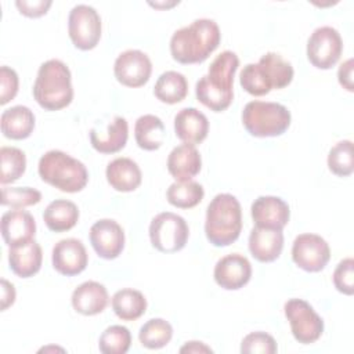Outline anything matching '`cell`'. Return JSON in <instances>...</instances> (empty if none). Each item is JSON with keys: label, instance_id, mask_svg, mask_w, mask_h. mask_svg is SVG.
<instances>
[{"label": "cell", "instance_id": "cell-18", "mask_svg": "<svg viewBox=\"0 0 354 354\" xmlns=\"http://www.w3.org/2000/svg\"><path fill=\"white\" fill-rule=\"evenodd\" d=\"M35 234L36 221L29 212L14 209L1 216V236L7 246L25 245L35 239Z\"/></svg>", "mask_w": 354, "mask_h": 354}, {"label": "cell", "instance_id": "cell-26", "mask_svg": "<svg viewBox=\"0 0 354 354\" xmlns=\"http://www.w3.org/2000/svg\"><path fill=\"white\" fill-rule=\"evenodd\" d=\"M1 133L11 140L28 138L35 129V115L25 105H15L6 109L0 118Z\"/></svg>", "mask_w": 354, "mask_h": 354}, {"label": "cell", "instance_id": "cell-2", "mask_svg": "<svg viewBox=\"0 0 354 354\" xmlns=\"http://www.w3.org/2000/svg\"><path fill=\"white\" fill-rule=\"evenodd\" d=\"M221 33L217 22L199 18L177 29L170 39V54L180 64H201L218 47Z\"/></svg>", "mask_w": 354, "mask_h": 354}, {"label": "cell", "instance_id": "cell-19", "mask_svg": "<svg viewBox=\"0 0 354 354\" xmlns=\"http://www.w3.org/2000/svg\"><path fill=\"white\" fill-rule=\"evenodd\" d=\"M71 300L76 313L82 315H97L106 308L109 296L102 283L86 281L73 290Z\"/></svg>", "mask_w": 354, "mask_h": 354}, {"label": "cell", "instance_id": "cell-12", "mask_svg": "<svg viewBox=\"0 0 354 354\" xmlns=\"http://www.w3.org/2000/svg\"><path fill=\"white\" fill-rule=\"evenodd\" d=\"M292 259L299 268L307 272H318L328 264L330 249L321 235L304 232L293 241Z\"/></svg>", "mask_w": 354, "mask_h": 354}, {"label": "cell", "instance_id": "cell-40", "mask_svg": "<svg viewBox=\"0 0 354 354\" xmlns=\"http://www.w3.org/2000/svg\"><path fill=\"white\" fill-rule=\"evenodd\" d=\"M51 4H53L51 0H33V1L17 0L15 1V6L19 10V12L29 18H39L44 15L51 7Z\"/></svg>", "mask_w": 354, "mask_h": 354}, {"label": "cell", "instance_id": "cell-25", "mask_svg": "<svg viewBox=\"0 0 354 354\" xmlns=\"http://www.w3.org/2000/svg\"><path fill=\"white\" fill-rule=\"evenodd\" d=\"M41 246L33 239L25 245L12 246L8 250L10 270L19 278H30L41 267Z\"/></svg>", "mask_w": 354, "mask_h": 354}, {"label": "cell", "instance_id": "cell-4", "mask_svg": "<svg viewBox=\"0 0 354 354\" xmlns=\"http://www.w3.org/2000/svg\"><path fill=\"white\" fill-rule=\"evenodd\" d=\"M33 98L46 111L66 108L73 100L72 75L66 64L59 59H48L39 66L32 88Z\"/></svg>", "mask_w": 354, "mask_h": 354}, {"label": "cell", "instance_id": "cell-39", "mask_svg": "<svg viewBox=\"0 0 354 354\" xmlns=\"http://www.w3.org/2000/svg\"><path fill=\"white\" fill-rule=\"evenodd\" d=\"M18 86H19V79L17 72L10 66L3 65L0 68V104L1 105H6L11 100H14V97L18 93Z\"/></svg>", "mask_w": 354, "mask_h": 354}, {"label": "cell", "instance_id": "cell-41", "mask_svg": "<svg viewBox=\"0 0 354 354\" xmlns=\"http://www.w3.org/2000/svg\"><path fill=\"white\" fill-rule=\"evenodd\" d=\"M353 69H354V59L348 58L344 62H342V65L339 66V71H337V80H339L340 86H343V88H346L347 91L354 90Z\"/></svg>", "mask_w": 354, "mask_h": 354}, {"label": "cell", "instance_id": "cell-20", "mask_svg": "<svg viewBox=\"0 0 354 354\" xmlns=\"http://www.w3.org/2000/svg\"><path fill=\"white\" fill-rule=\"evenodd\" d=\"M283 249L282 230L253 227L249 234V250L260 263H271L279 257Z\"/></svg>", "mask_w": 354, "mask_h": 354}, {"label": "cell", "instance_id": "cell-29", "mask_svg": "<svg viewBox=\"0 0 354 354\" xmlns=\"http://www.w3.org/2000/svg\"><path fill=\"white\" fill-rule=\"evenodd\" d=\"M155 97L165 104L181 102L188 94V82L185 76L177 71L163 72L153 87Z\"/></svg>", "mask_w": 354, "mask_h": 354}, {"label": "cell", "instance_id": "cell-5", "mask_svg": "<svg viewBox=\"0 0 354 354\" xmlns=\"http://www.w3.org/2000/svg\"><path fill=\"white\" fill-rule=\"evenodd\" d=\"M242 230V209L231 194H217L206 209L205 234L213 246L234 243Z\"/></svg>", "mask_w": 354, "mask_h": 354}, {"label": "cell", "instance_id": "cell-13", "mask_svg": "<svg viewBox=\"0 0 354 354\" xmlns=\"http://www.w3.org/2000/svg\"><path fill=\"white\" fill-rule=\"evenodd\" d=\"M113 73L119 83L126 87L144 86L152 73L149 57L141 50H126L118 55L113 65Z\"/></svg>", "mask_w": 354, "mask_h": 354}, {"label": "cell", "instance_id": "cell-9", "mask_svg": "<svg viewBox=\"0 0 354 354\" xmlns=\"http://www.w3.org/2000/svg\"><path fill=\"white\" fill-rule=\"evenodd\" d=\"M293 337L301 344L317 342L324 332V321L303 299H289L283 306Z\"/></svg>", "mask_w": 354, "mask_h": 354}, {"label": "cell", "instance_id": "cell-36", "mask_svg": "<svg viewBox=\"0 0 354 354\" xmlns=\"http://www.w3.org/2000/svg\"><path fill=\"white\" fill-rule=\"evenodd\" d=\"M41 201V192L30 187H7L1 188V205L12 209L33 206Z\"/></svg>", "mask_w": 354, "mask_h": 354}, {"label": "cell", "instance_id": "cell-6", "mask_svg": "<svg viewBox=\"0 0 354 354\" xmlns=\"http://www.w3.org/2000/svg\"><path fill=\"white\" fill-rule=\"evenodd\" d=\"M37 171L40 178L62 192H79L88 181L86 166L64 151H47L39 159Z\"/></svg>", "mask_w": 354, "mask_h": 354}, {"label": "cell", "instance_id": "cell-28", "mask_svg": "<svg viewBox=\"0 0 354 354\" xmlns=\"http://www.w3.org/2000/svg\"><path fill=\"white\" fill-rule=\"evenodd\" d=\"M43 220L47 228L54 232L69 231L79 220V209L68 199H55L44 209Z\"/></svg>", "mask_w": 354, "mask_h": 354}, {"label": "cell", "instance_id": "cell-32", "mask_svg": "<svg viewBox=\"0 0 354 354\" xmlns=\"http://www.w3.org/2000/svg\"><path fill=\"white\" fill-rule=\"evenodd\" d=\"M171 337L173 328L163 318H151L140 328L138 332L140 343L149 350H158L165 347L171 340Z\"/></svg>", "mask_w": 354, "mask_h": 354}, {"label": "cell", "instance_id": "cell-17", "mask_svg": "<svg viewBox=\"0 0 354 354\" xmlns=\"http://www.w3.org/2000/svg\"><path fill=\"white\" fill-rule=\"evenodd\" d=\"M252 218L256 227L282 230L290 217L289 205L279 196L264 195L254 199L250 206Z\"/></svg>", "mask_w": 354, "mask_h": 354}, {"label": "cell", "instance_id": "cell-21", "mask_svg": "<svg viewBox=\"0 0 354 354\" xmlns=\"http://www.w3.org/2000/svg\"><path fill=\"white\" fill-rule=\"evenodd\" d=\"M174 131L183 142L195 145L207 137L209 120L196 108H183L174 116Z\"/></svg>", "mask_w": 354, "mask_h": 354}, {"label": "cell", "instance_id": "cell-7", "mask_svg": "<svg viewBox=\"0 0 354 354\" xmlns=\"http://www.w3.org/2000/svg\"><path fill=\"white\" fill-rule=\"evenodd\" d=\"M290 112L278 102L250 101L242 111V123L253 137H277L290 126Z\"/></svg>", "mask_w": 354, "mask_h": 354}, {"label": "cell", "instance_id": "cell-1", "mask_svg": "<svg viewBox=\"0 0 354 354\" xmlns=\"http://www.w3.org/2000/svg\"><path fill=\"white\" fill-rule=\"evenodd\" d=\"M238 66L239 58L234 51L220 53L212 61L207 73L196 82L198 101L213 112L225 111L234 100V76Z\"/></svg>", "mask_w": 354, "mask_h": 354}, {"label": "cell", "instance_id": "cell-43", "mask_svg": "<svg viewBox=\"0 0 354 354\" xmlns=\"http://www.w3.org/2000/svg\"><path fill=\"white\" fill-rule=\"evenodd\" d=\"M180 353H213V350L202 342L192 340V342H187L180 348Z\"/></svg>", "mask_w": 354, "mask_h": 354}, {"label": "cell", "instance_id": "cell-27", "mask_svg": "<svg viewBox=\"0 0 354 354\" xmlns=\"http://www.w3.org/2000/svg\"><path fill=\"white\" fill-rule=\"evenodd\" d=\"M134 137L137 145L144 151H156L166 138L165 124L155 115H142L136 120Z\"/></svg>", "mask_w": 354, "mask_h": 354}, {"label": "cell", "instance_id": "cell-23", "mask_svg": "<svg viewBox=\"0 0 354 354\" xmlns=\"http://www.w3.org/2000/svg\"><path fill=\"white\" fill-rule=\"evenodd\" d=\"M129 138V123L123 116H115L104 131L90 130L91 147L100 153H115L124 148Z\"/></svg>", "mask_w": 354, "mask_h": 354}, {"label": "cell", "instance_id": "cell-8", "mask_svg": "<svg viewBox=\"0 0 354 354\" xmlns=\"http://www.w3.org/2000/svg\"><path fill=\"white\" fill-rule=\"evenodd\" d=\"M189 236L187 221L171 212L156 214L149 224V239L152 246L162 253L181 250Z\"/></svg>", "mask_w": 354, "mask_h": 354}, {"label": "cell", "instance_id": "cell-22", "mask_svg": "<svg viewBox=\"0 0 354 354\" xmlns=\"http://www.w3.org/2000/svg\"><path fill=\"white\" fill-rule=\"evenodd\" d=\"M201 153L192 144H180L167 156V170L176 181L191 180L201 171Z\"/></svg>", "mask_w": 354, "mask_h": 354}, {"label": "cell", "instance_id": "cell-42", "mask_svg": "<svg viewBox=\"0 0 354 354\" xmlns=\"http://www.w3.org/2000/svg\"><path fill=\"white\" fill-rule=\"evenodd\" d=\"M15 301V288L11 282L1 278V311L7 310Z\"/></svg>", "mask_w": 354, "mask_h": 354}, {"label": "cell", "instance_id": "cell-33", "mask_svg": "<svg viewBox=\"0 0 354 354\" xmlns=\"http://www.w3.org/2000/svg\"><path fill=\"white\" fill-rule=\"evenodd\" d=\"M0 160H1V185L12 184L26 170V156L24 151L15 147H1L0 148Z\"/></svg>", "mask_w": 354, "mask_h": 354}, {"label": "cell", "instance_id": "cell-30", "mask_svg": "<svg viewBox=\"0 0 354 354\" xmlns=\"http://www.w3.org/2000/svg\"><path fill=\"white\" fill-rule=\"evenodd\" d=\"M112 310L122 321H134L145 313L147 299L140 290L124 288L112 296Z\"/></svg>", "mask_w": 354, "mask_h": 354}, {"label": "cell", "instance_id": "cell-15", "mask_svg": "<svg viewBox=\"0 0 354 354\" xmlns=\"http://www.w3.org/2000/svg\"><path fill=\"white\" fill-rule=\"evenodd\" d=\"M51 261L57 272L65 277H73L86 270L88 254L80 239L65 238L54 245Z\"/></svg>", "mask_w": 354, "mask_h": 354}, {"label": "cell", "instance_id": "cell-31", "mask_svg": "<svg viewBox=\"0 0 354 354\" xmlns=\"http://www.w3.org/2000/svg\"><path fill=\"white\" fill-rule=\"evenodd\" d=\"M203 187L192 180L176 181L166 191L167 202L178 209L195 207L203 199Z\"/></svg>", "mask_w": 354, "mask_h": 354}, {"label": "cell", "instance_id": "cell-16", "mask_svg": "<svg viewBox=\"0 0 354 354\" xmlns=\"http://www.w3.org/2000/svg\"><path fill=\"white\" fill-rule=\"evenodd\" d=\"M213 277L216 283L223 289L238 290L250 281L252 264L245 256L231 253L216 263Z\"/></svg>", "mask_w": 354, "mask_h": 354}, {"label": "cell", "instance_id": "cell-24", "mask_svg": "<svg viewBox=\"0 0 354 354\" xmlns=\"http://www.w3.org/2000/svg\"><path fill=\"white\" fill-rule=\"evenodd\" d=\"M106 181L119 192H131L140 187L142 173L140 166L130 158H116L108 163Z\"/></svg>", "mask_w": 354, "mask_h": 354}, {"label": "cell", "instance_id": "cell-10", "mask_svg": "<svg viewBox=\"0 0 354 354\" xmlns=\"http://www.w3.org/2000/svg\"><path fill=\"white\" fill-rule=\"evenodd\" d=\"M101 17L87 4H77L69 11L68 33L73 46L87 51L94 48L101 39Z\"/></svg>", "mask_w": 354, "mask_h": 354}, {"label": "cell", "instance_id": "cell-14", "mask_svg": "<svg viewBox=\"0 0 354 354\" xmlns=\"http://www.w3.org/2000/svg\"><path fill=\"white\" fill-rule=\"evenodd\" d=\"M90 243L100 257L113 260L124 248L123 228L112 218H101L90 228Z\"/></svg>", "mask_w": 354, "mask_h": 354}, {"label": "cell", "instance_id": "cell-35", "mask_svg": "<svg viewBox=\"0 0 354 354\" xmlns=\"http://www.w3.org/2000/svg\"><path fill=\"white\" fill-rule=\"evenodd\" d=\"M328 167L339 177H347L353 173V142L350 140H342L330 148L328 153Z\"/></svg>", "mask_w": 354, "mask_h": 354}, {"label": "cell", "instance_id": "cell-34", "mask_svg": "<svg viewBox=\"0 0 354 354\" xmlns=\"http://www.w3.org/2000/svg\"><path fill=\"white\" fill-rule=\"evenodd\" d=\"M131 344V333L126 326L111 325L100 336L98 347L104 354H124Z\"/></svg>", "mask_w": 354, "mask_h": 354}, {"label": "cell", "instance_id": "cell-38", "mask_svg": "<svg viewBox=\"0 0 354 354\" xmlns=\"http://www.w3.org/2000/svg\"><path fill=\"white\" fill-rule=\"evenodd\" d=\"M335 288L347 296L354 293V260L351 257H346L336 266L333 275Z\"/></svg>", "mask_w": 354, "mask_h": 354}, {"label": "cell", "instance_id": "cell-37", "mask_svg": "<svg viewBox=\"0 0 354 354\" xmlns=\"http://www.w3.org/2000/svg\"><path fill=\"white\" fill-rule=\"evenodd\" d=\"M277 350L275 339L261 330L246 335L241 342L242 354H274Z\"/></svg>", "mask_w": 354, "mask_h": 354}, {"label": "cell", "instance_id": "cell-3", "mask_svg": "<svg viewBox=\"0 0 354 354\" xmlns=\"http://www.w3.org/2000/svg\"><path fill=\"white\" fill-rule=\"evenodd\" d=\"M293 66L277 53H266L259 62L248 64L239 75V83L245 91L260 97L271 90H279L293 80Z\"/></svg>", "mask_w": 354, "mask_h": 354}, {"label": "cell", "instance_id": "cell-11", "mask_svg": "<svg viewBox=\"0 0 354 354\" xmlns=\"http://www.w3.org/2000/svg\"><path fill=\"white\" fill-rule=\"evenodd\" d=\"M343 51V40L337 29L319 26L307 40V58L318 69H330L336 65Z\"/></svg>", "mask_w": 354, "mask_h": 354}]
</instances>
